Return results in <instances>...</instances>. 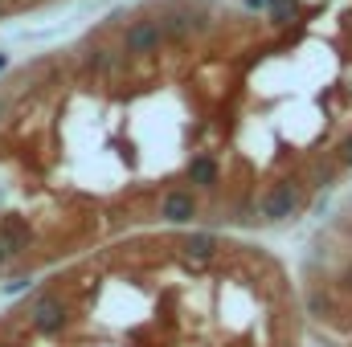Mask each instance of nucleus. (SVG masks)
<instances>
[{"instance_id": "nucleus-1", "label": "nucleus", "mask_w": 352, "mask_h": 347, "mask_svg": "<svg viewBox=\"0 0 352 347\" xmlns=\"http://www.w3.org/2000/svg\"><path fill=\"white\" fill-rule=\"evenodd\" d=\"M307 200H311L307 180L283 176V180H274V184L263 188V196H258V221H266V225H287V221H295L307 208Z\"/></svg>"}, {"instance_id": "nucleus-2", "label": "nucleus", "mask_w": 352, "mask_h": 347, "mask_svg": "<svg viewBox=\"0 0 352 347\" xmlns=\"http://www.w3.org/2000/svg\"><path fill=\"white\" fill-rule=\"evenodd\" d=\"M164 45H168V37H164L160 16H140V21H131V25L123 29V37H119V49H123L127 58H156Z\"/></svg>"}, {"instance_id": "nucleus-3", "label": "nucleus", "mask_w": 352, "mask_h": 347, "mask_svg": "<svg viewBox=\"0 0 352 347\" xmlns=\"http://www.w3.org/2000/svg\"><path fill=\"white\" fill-rule=\"evenodd\" d=\"M160 25H164L168 45H184V41H192V37H201V33L213 29V21L201 8H192V4H168L160 12Z\"/></svg>"}, {"instance_id": "nucleus-4", "label": "nucleus", "mask_w": 352, "mask_h": 347, "mask_svg": "<svg viewBox=\"0 0 352 347\" xmlns=\"http://www.w3.org/2000/svg\"><path fill=\"white\" fill-rule=\"evenodd\" d=\"M70 319H74L70 302L62 294H54V290H45V294H37L29 302V323H33L37 335H62L70 327Z\"/></svg>"}, {"instance_id": "nucleus-5", "label": "nucleus", "mask_w": 352, "mask_h": 347, "mask_svg": "<svg viewBox=\"0 0 352 347\" xmlns=\"http://www.w3.org/2000/svg\"><path fill=\"white\" fill-rule=\"evenodd\" d=\"M197 217H201V196H197V188H168V192L160 196V221H164V225L184 229V225H192Z\"/></svg>"}, {"instance_id": "nucleus-6", "label": "nucleus", "mask_w": 352, "mask_h": 347, "mask_svg": "<svg viewBox=\"0 0 352 347\" xmlns=\"http://www.w3.org/2000/svg\"><path fill=\"white\" fill-rule=\"evenodd\" d=\"M123 62H127V53L111 49V45H90L87 53H82V70H87L90 78H115L123 70Z\"/></svg>"}, {"instance_id": "nucleus-7", "label": "nucleus", "mask_w": 352, "mask_h": 347, "mask_svg": "<svg viewBox=\"0 0 352 347\" xmlns=\"http://www.w3.org/2000/svg\"><path fill=\"white\" fill-rule=\"evenodd\" d=\"M184 176H188V184H192L197 192H217V184H221V164H217L213 156L197 152V156H188Z\"/></svg>"}, {"instance_id": "nucleus-8", "label": "nucleus", "mask_w": 352, "mask_h": 347, "mask_svg": "<svg viewBox=\"0 0 352 347\" xmlns=\"http://www.w3.org/2000/svg\"><path fill=\"white\" fill-rule=\"evenodd\" d=\"M0 241H4V250L16 258V254L33 250V225H29L25 217L8 213V217H0Z\"/></svg>"}, {"instance_id": "nucleus-9", "label": "nucleus", "mask_w": 352, "mask_h": 347, "mask_svg": "<svg viewBox=\"0 0 352 347\" xmlns=\"http://www.w3.org/2000/svg\"><path fill=\"white\" fill-rule=\"evenodd\" d=\"M217 250H221V241H217L213 233H188V237L180 241V254H184V261H188L192 270H201L205 261H213Z\"/></svg>"}, {"instance_id": "nucleus-10", "label": "nucleus", "mask_w": 352, "mask_h": 347, "mask_svg": "<svg viewBox=\"0 0 352 347\" xmlns=\"http://www.w3.org/2000/svg\"><path fill=\"white\" fill-rule=\"evenodd\" d=\"M295 21H299V0H270V8H266L270 29H291Z\"/></svg>"}, {"instance_id": "nucleus-11", "label": "nucleus", "mask_w": 352, "mask_h": 347, "mask_svg": "<svg viewBox=\"0 0 352 347\" xmlns=\"http://www.w3.org/2000/svg\"><path fill=\"white\" fill-rule=\"evenodd\" d=\"M307 315L311 319H336V298L328 290H311L307 294Z\"/></svg>"}, {"instance_id": "nucleus-12", "label": "nucleus", "mask_w": 352, "mask_h": 347, "mask_svg": "<svg viewBox=\"0 0 352 347\" xmlns=\"http://www.w3.org/2000/svg\"><path fill=\"white\" fill-rule=\"evenodd\" d=\"M336 172H340V164L332 160V164H316L311 176H307V188H320V192H328L332 184H336Z\"/></svg>"}, {"instance_id": "nucleus-13", "label": "nucleus", "mask_w": 352, "mask_h": 347, "mask_svg": "<svg viewBox=\"0 0 352 347\" xmlns=\"http://www.w3.org/2000/svg\"><path fill=\"white\" fill-rule=\"evenodd\" d=\"M332 160H336L340 168H349V172H352V131L344 135V139H340V143H336V152H332Z\"/></svg>"}, {"instance_id": "nucleus-14", "label": "nucleus", "mask_w": 352, "mask_h": 347, "mask_svg": "<svg viewBox=\"0 0 352 347\" xmlns=\"http://www.w3.org/2000/svg\"><path fill=\"white\" fill-rule=\"evenodd\" d=\"M29 282H33L29 274H16V278H8V282H4V294H21V290H29Z\"/></svg>"}, {"instance_id": "nucleus-15", "label": "nucleus", "mask_w": 352, "mask_h": 347, "mask_svg": "<svg viewBox=\"0 0 352 347\" xmlns=\"http://www.w3.org/2000/svg\"><path fill=\"white\" fill-rule=\"evenodd\" d=\"M336 282H340V290H349V294H352V261L340 270V274H336Z\"/></svg>"}, {"instance_id": "nucleus-16", "label": "nucleus", "mask_w": 352, "mask_h": 347, "mask_svg": "<svg viewBox=\"0 0 352 347\" xmlns=\"http://www.w3.org/2000/svg\"><path fill=\"white\" fill-rule=\"evenodd\" d=\"M246 4V12H266L270 8V0H242Z\"/></svg>"}, {"instance_id": "nucleus-17", "label": "nucleus", "mask_w": 352, "mask_h": 347, "mask_svg": "<svg viewBox=\"0 0 352 347\" xmlns=\"http://www.w3.org/2000/svg\"><path fill=\"white\" fill-rule=\"evenodd\" d=\"M8 258H12V254H8V250H4V241H0V270L8 265Z\"/></svg>"}, {"instance_id": "nucleus-18", "label": "nucleus", "mask_w": 352, "mask_h": 347, "mask_svg": "<svg viewBox=\"0 0 352 347\" xmlns=\"http://www.w3.org/2000/svg\"><path fill=\"white\" fill-rule=\"evenodd\" d=\"M4 70H8V53H0V74H4Z\"/></svg>"}, {"instance_id": "nucleus-19", "label": "nucleus", "mask_w": 352, "mask_h": 347, "mask_svg": "<svg viewBox=\"0 0 352 347\" xmlns=\"http://www.w3.org/2000/svg\"><path fill=\"white\" fill-rule=\"evenodd\" d=\"M0 115H4V102H0Z\"/></svg>"}, {"instance_id": "nucleus-20", "label": "nucleus", "mask_w": 352, "mask_h": 347, "mask_svg": "<svg viewBox=\"0 0 352 347\" xmlns=\"http://www.w3.org/2000/svg\"><path fill=\"white\" fill-rule=\"evenodd\" d=\"M0 12H4V0H0Z\"/></svg>"}, {"instance_id": "nucleus-21", "label": "nucleus", "mask_w": 352, "mask_h": 347, "mask_svg": "<svg viewBox=\"0 0 352 347\" xmlns=\"http://www.w3.org/2000/svg\"><path fill=\"white\" fill-rule=\"evenodd\" d=\"M0 347H8V344H0Z\"/></svg>"}]
</instances>
